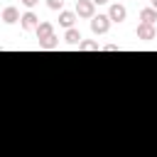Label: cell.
<instances>
[{"instance_id":"6da1fadb","label":"cell","mask_w":157,"mask_h":157,"mask_svg":"<svg viewBox=\"0 0 157 157\" xmlns=\"http://www.w3.org/2000/svg\"><path fill=\"white\" fill-rule=\"evenodd\" d=\"M78 17L83 20H93L96 17V2L93 0H76V10H74Z\"/></svg>"},{"instance_id":"7a4b0ae2","label":"cell","mask_w":157,"mask_h":157,"mask_svg":"<svg viewBox=\"0 0 157 157\" xmlns=\"http://www.w3.org/2000/svg\"><path fill=\"white\" fill-rule=\"evenodd\" d=\"M108 29H110V17L108 15H96L91 20V32L93 34H105Z\"/></svg>"},{"instance_id":"3957f363","label":"cell","mask_w":157,"mask_h":157,"mask_svg":"<svg viewBox=\"0 0 157 157\" xmlns=\"http://www.w3.org/2000/svg\"><path fill=\"white\" fill-rule=\"evenodd\" d=\"M135 34H137V39H142V42H150V39H155V37H157V29H155V25L140 22V25H137V29H135Z\"/></svg>"},{"instance_id":"277c9868","label":"cell","mask_w":157,"mask_h":157,"mask_svg":"<svg viewBox=\"0 0 157 157\" xmlns=\"http://www.w3.org/2000/svg\"><path fill=\"white\" fill-rule=\"evenodd\" d=\"M108 17H110V22H125V17H128V10H125V5H120V2H115V5H110V10H108Z\"/></svg>"},{"instance_id":"5b68a950","label":"cell","mask_w":157,"mask_h":157,"mask_svg":"<svg viewBox=\"0 0 157 157\" xmlns=\"http://www.w3.org/2000/svg\"><path fill=\"white\" fill-rule=\"evenodd\" d=\"M0 17H2V22H7V25H15L17 20H22L20 10H17V7H12V5H7V7L2 10V15H0Z\"/></svg>"},{"instance_id":"8992f818","label":"cell","mask_w":157,"mask_h":157,"mask_svg":"<svg viewBox=\"0 0 157 157\" xmlns=\"http://www.w3.org/2000/svg\"><path fill=\"white\" fill-rule=\"evenodd\" d=\"M20 25H22V29H37V27H39V17L29 10V12H25V15H22Z\"/></svg>"},{"instance_id":"52a82bcc","label":"cell","mask_w":157,"mask_h":157,"mask_svg":"<svg viewBox=\"0 0 157 157\" xmlns=\"http://www.w3.org/2000/svg\"><path fill=\"white\" fill-rule=\"evenodd\" d=\"M34 32H37V39L44 42V39L54 37V25H52V22H39V27H37Z\"/></svg>"},{"instance_id":"ba28073f","label":"cell","mask_w":157,"mask_h":157,"mask_svg":"<svg viewBox=\"0 0 157 157\" xmlns=\"http://www.w3.org/2000/svg\"><path fill=\"white\" fill-rule=\"evenodd\" d=\"M76 17H78L76 12H71V10H61V12H59V25L66 27V29H71L74 22H76Z\"/></svg>"},{"instance_id":"9c48e42d","label":"cell","mask_w":157,"mask_h":157,"mask_svg":"<svg viewBox=\"0 0 157 157\" xmlns=\"http://www.w3.org/2000/svg\"><path fill=\"white\" fill-rule=\"evenodd\" d=\"M64 42H66V44H71V47H76V44H81V42H83V37H81V32H78L76 27H71V29H66V32H64Z\"/></svg>"},{"instance_id":"30bf717a","label":"cell","mask_w":157,"mask_h":157,"mask_svg":"<svg viewBox=\"0 0 157 157\" xmlns=\"http://www.w3.org/2000/svg\"><path fill=\"white\" fill-rule=\"evenodd\" d=\"M140 20L147 22V25H155V22H157V10H155L152 5H150V7H142V10H140Z\"/></svg>"},{"instance_id":"8fae6325","label":"cell","mask_w":157,"mask_h":157,"mask_svg":"<svg viewBox=\"0 0 157 157\" xmlns=\"http://www.w3.org/2000/svg\"><path fill=\"white\" fill-rule=\"evenodd\" d=\"M78 49H81V52H98V49H103V47H101L98 42H91V39H83V42L78 44Z\"/></svg>"},{"instance_id":"7c38bea8","label":"cell","mask_w":157,"mask_h":157,"mask_svg":"<svg viewBox=\"0 0 157 157\" xmlns=\"http://www.w3.org/2000/svg\"><path fill=\"white\" fill-rule=\"evenodd\" d=\"M39 47H42V49H56V47H59V37H56V34H54V37H49V39L39 42Z\"/></svg>"},{"instance_id":"4fadbf2b","label":"cell","mask_w":157,"mask_h":157,"mask_svg":"<svg viewBox=\"0 0 157 157\" xmlns=\"http://www.w3.org/2000/svg\"><path fill=\"white\" fill-rule=\"evenodd\" d=\"M47 7L49 10H61L64 7V0H47Z\"/></svg>"},{"instance_id":"5bb4252c","label":"cell","mask_w":157,"mask_h":157,"mask_svg":"<svg viewBox=\"0 0 157 157\" xmlns=\"http://www.w3.org/2000/svg\"><path fill=\"white\" fill-rule=\"evenodd\" d=\"M20 2H22V5H27V7H34L39 0H20Z\"/></svg>"},{"instance_id":"9a60e30c","label":"cell","mask_w":157,"mask_h":157,"mask_svg":"<svg viewBox=\"0 0 157 157\" xmlns=\"http://www.w3.org/2000/svg\"><path fill=\"white\" fill-rule=\"evenodd\" d=\"M103 49H105V52H115V49H120V47H118V44H105Z\"/></svg>"},{"instance_id":"2e32d148","label":"cell","mask_w":157,"mask_h":157,"mask_svg":"<svg viewBox=\"0 0 157 157\" xmlns=\"http://www.w3.org/2000/svg\"><path fill=\"white\" fill-rule=\"evenodd\" d=\"M93 2H96V5H105L108 0H93Z\"/></svg>"},{"instance_id":"e0dca14e","label":"cell","mask_w":157,"mask_h":157,"mask_svg":"<svg viewBox=\"0 0 157 157\" xmlns=\"http://www.w3.org/2000/svg\"><path fill=\"white\" fill-rule=\"evenodd\" d=\"M152 7H155V10H157V0H152Z\"/></svg>"}]
</instances>
